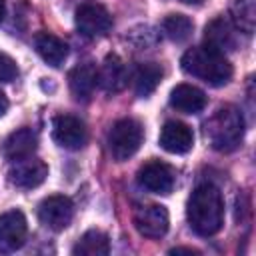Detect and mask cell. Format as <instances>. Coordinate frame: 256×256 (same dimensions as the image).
<instances>
[{"label": "cell", "instance_id": "7c38bea8", "mask_svg": "<svg viewBox=\"0 0 256 256\" xmlns=\"http://www.w3.org/2000/svg\"><path fill=\"white\" fill-rule=\"evenodd\" d=\"M158 142L170 154H186L194 144V132L184 122L168 120L160 130Z\"/></svg>", "mask_w": 256, "mask_h": 256}, {"label": "cell", "instance_id": "484cf974", "mask_svg": "<svg viewBox=\"0 0 256 256\" xmlns=\"http://www.w3.org/2000/svg\"><path fill=\"white\" fill-rule=\"evenodd\" d=\"M180 2H184V4H200L202 0H180Z\"/></svg>", "mask_w": 256, "mask_h": 256}, {"label": "cell", "instance_id": "d4e9b609", "mask_svg": "<svg viewBox=\"0 0 256 256\" xmlns=\"http://www.w3.org/2000/svg\"><path fill=\"white\" fill-rule=\"evenodd\" d=\"M4 8H6V0H0V22L4 18Z\"/></svg>", "mask_w": 256, "mask_h": 256}, {"label": "cell", "instance_id": "9a60e30c", "mask_svg": "<svg viewBox=\"0 0 256 256\" xmlns=\"http://www.w3.org/2000/svg\"><path fill=\"white\" fill-rule=\"evenodd\" d=\"M68 86L76 100H82V102L90 100V96L94 94V90L98 86V68L90 62L78 64L68 74Z\"/></svg>", "mask_w": 256, "mask_h": 256}, {"label": "cell", "instance_id": "9c48e42d", "mask_svg": "<svg viewBox=\"0 0 256 256\" xmlns=\"http://www.w3.org/2000/svg\"><path fill=\"white\" fill-rule=\"evenodd\" d=\"M26 234L28 224L20 210L0 214V254H10L22 248L26 242Z\"/></svg>", "mask_w": 256, "mask_h": 256}, {"label": "cell", "instance_id": "2e32d148", "mask_svg": "<svg viewBox=\"0 0 256 256\" xmlns=\"http://www.w3.org/2000/svg\"><path fill=\"white\" fill-rule=\"evenodd\" d=\"M206 102H208L206 94L192 84H178L170 92V106L176 108L178 112H184V114L202 112Z\"/></svg>", "mask_w": 256, "mask_h": 256}, {"label": "cell", "instance_id": "277c9868", "mask_svg": "<svg viewBox=\"0 0 256 256\" xmlns=\"http://www.w3.org/2000/svg\"><path fill=\"white\" fill-rule=\"evenodd\" d=\"M144 138V130L138 120L134 118H122L112 124L108 132V150L116 162H124L132 158Z\"/></svg>", "mask_w": 256, "mask_h": 256}, {"label": "cell", "instance_id": "4fadbf2b", "mask_svg": "<svg viewBox=\"0 0 256 256\" xmlns=\"http://www.w3.org/2000/svg\"><path fill=\"white\" fill-rule=\"evenodd\" d=\"M128 84V70L118 54H108L98 68V86L110 94L124 90Z\"/></svg>", "mask_w": 256, "mask_h": 256}, {"label": "cell", "instance_id": "7a4b0ae2", "mask_svg": "<svg viewBox=\"0 0 256 256\" xmlns=\"http://www.w3.org/2000/svg\"><path fill=\"white\" fill-rule=\"evenodd\" d=\"M180 66L186 74L200 78L210 86H224L232 78V64L224 52L210 46H194L180 58Z\"/></svg>", "mask_w": 256, "mask_h": 256}, {"label": "cell", "instance_id": "8992f818", "mask_svg": "<svg viewBox=\"0 0 256 256\" xmlns=\"http://www.w3.org/2000/svg\"><path fill=\"white\" fill-rule=\"evenodd\" d=\"M72 216H74V204L68 196H62V194L48 196L38 206L40 222L54 232L64 230L72 222Z\"/></svg>", "mask_w": 256, "mask_h": 256}, {"label": "cell", "instance_id": "ac0fdd59", "mask_svg": "<svg viewBox=\"0 0 256 256\" xmlns=\"http://www.w3.org/2000/svg\"><path fill=\"white\" fill-rule=\"evenodd\" d=\"M34 48H36L38 56L54 68L62 66L64 60L68 58V44L50 32H38L34 36Z\"/></svg>", "mask_w": 256, "mask_h": 256}, {"label": "cell", "instance_id": "6da1fadb", "mask_svg": "<svg viewBox=\"0 0 256 256\" xmlns=\"http://www.w3.org/2000/svg\"><path fill=\"white\" fill-rule=\"evenodd\" d=\"M186 218L198 236H214L224 224V200L220 190L210 182L198 184L188 198Z\"/></svg>", "mask_w": 256, "mask_h": 256}, {"label": "cell", "instance_id": "5bb4252c", "mask_svg": "<svg viewBox=\"0 0 256 256\" xmlns=\"http://www.w3.org/2000/svg\"><path fill=\"white\" fill-rule=\"evenodd\" d=\"M38 148V136L32 128H20L14 130L2 144V154L6 160L16 162L22 158H28L36 152Z\"/></svg>", "mask_w": 256, "mask_h": 256}, {"label": "cell", "instance_id": "7402d4cb", "mask_svg": "<svg viewBox=\"0 0 256 256\" xmlns=\"http://www.w3.org/2000/svg\"><path fill=\"white\" fill-rule=\"evenodd\" d=\"M16 76H18L16 62L8 54L0 52V82H12Z\"/></svg>", "mask_w": 256, "mask_h": 256}, {"label": "cell", "instance_id": "52a82bcc", "mask_svg": "<svg viewBox=\"0 0 256 256\" xmlns=\"http://www.w3.org/2000/svg\"><path fill=\"white\" fill-rule=\"evenodd\" d=\"M52 138L58 146L66 150H80L88 140V130L80 118L60 114L52 122Z\"/></svg>", "mask_w": 256, "mask_h": 256}, {"label": "cell", "instance_id": "ba28073f", "mask_svg": "<svg viewBox=\"0 0 256 256\" xmlns=\"http://www.w3.org/2000/svg\"><path fill=\"white\" fill-rule=\"evenodd\" d=\"M134 226L144 238H162L168 232L170 216L162 204H146L134 210Z\"/></svg>", "mask_w": 256, "mask_h": 256}, {"label": "cell", "instance_id": "d6986e66", "mask_svg": "<svg viewBox=\"0 0 256 256\" xmlns=\"http://www.w3.org/2000/svg\"><path fill=\"white\" fill-rule=\"evenodd\" d=\"M162 80V68L156 64V62H144L140 64L134 74H132V84H134V92L142 98L150 96L158 84Z\"/></svg>", "mask_w": 256, "mask_h": 256}, {"label": "cell", "instance_id": "ffe728a7", "mask_svg": "<svg viewBox=\"0 0 256 256\" xmlns=\"http://www.w3.org/2000/svg\"><path fill=\"white\" fill-rule=\"evenodd\" d=\"M108 252H110L108 236L102 230H96V228L84 232L72 248L74 256H106Z\"/></svg>", "mask_w": 256, "mask_h": 256}, {"label": "cell", "instance_id": "cb8c5ba5", "mask_svg": "<svg viewBox=\"0 0 256 256\" xmlns=\"http://www.w3.org/2000/svg\"><path fill=\"white\" fill-rule=\"evenodd\" d=\"M170 254H198V250H194V248H172Z\"/></svg>", "mask_w": 256, "mask_h": 256}, {"label": "cell", "instance_id": "e0dca14e", "mask_svg": "<svg viewBox=\"0 0 256 256\" xmlns=\"http://www.w3.org/2000/svg\"><path fill=\"white\" fill-rule=\"evenodd\" d=\"M204 40H206V46L216 48L220 52L234 50V46H236V30H234V26H232V22L228 18L218 16L210 24H206Z\"/></svg>", "mask_w": 256, "mask_h": 256}, {"label": "cell", "instance_id": "5b68a950", "mask_svg": "<svg viewBox=\"0 0 256 256\" xmlns=\"http://www.w3.org/2000/svg\"><path fill=\"white\" fill-rule=\"evenodd\" d=\"M76 28L82 36L86 38H98L104 36L110 28H112V16L110 12L96 2H86L82 6H78L76 10Z\"/></svg>", "mask_w": 256, "mask_h": 256}, {"label": "cell", "instance_id": "30bf717a", "mask_svg": "<svg viewBox=\"0 0 256 256\" xmlns=\"http://www.w3.org/2000/svg\"><path fill=\"white\" fill-rule=\"evenodd\" d=\"M46 176H48V166L34 156L12 162V168L8 172V180L22 190H32L40 186L46 180Z\"/></svg>", "mask_w": 256, "mask_h": 256}, {"label": "cell", "instance_id": "603a6c76", "mask_svg": "<svg viewBox=\"0 0 256 256\" xmlns=\"http://www.w3.org/2000/svg\"><path fill=\"white\" fill-rule=\"evenodd\" d=\"M8 110V98H6V94L4 92H0V118L4 116V112Z\"/></svg>", "mask_w": 256, "mask_h": 256}, {"label": "cell", "instance_id": "8fae6325", "mask_svg": "<svg viewBox=\"0 0 256 256\" xmlns=\"http://www.w3.org/2000/svg\"><path fill=\"white\" fill-rule=\"evenodd\" d=\"M138 184L154 194H170L174 188V170L160 160H150L138 170Z\"/></svg>", "mask_w": 256, "mask_h": 256}, {"label": "cell", "instance_id": "3957f363", "mask_svg": "<svg viewBox=\"0 0 256 256\" xmlns=\"http://www.w3.org/2000/svg\"><path fill=\"white\" fill-rule=\"evenodd\" d=\"M214 150L232 152L244 138V116L236 106H220L204 126Z\"/></svg>", "mask_w": 256, "mask_h": 256}, {"label": "cell", "instance_id": "44dd1931", "mask_svg": "<svg viewBox=\"0 0 256 256\" xmlns=\"http://www.w3.org/2000/svg\"><path fill=\"white\" fill-rule=\"evenodd\" d=\"M162 30L164 34L174 40V42H184L192 36V30H194V22L184 16V14H170L164 18L162 22Z\"/></svg>", "mask_w": 256, "mask_h": 256}]
</instances>
